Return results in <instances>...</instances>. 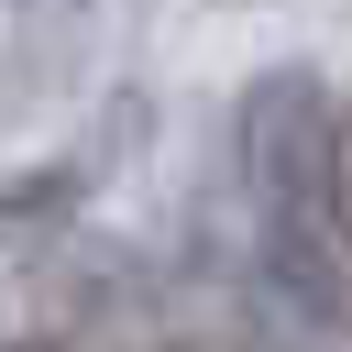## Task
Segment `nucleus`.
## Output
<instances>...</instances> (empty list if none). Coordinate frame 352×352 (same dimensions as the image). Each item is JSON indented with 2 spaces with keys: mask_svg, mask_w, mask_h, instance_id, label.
Instances as JSON below:
<instances>
[{
  "mask_svg": "<svg viewBox=\"0 0 352 352\" xmlns=\"http://www.w3.org/2000/svg\"><path fill=\"white\" fill-rule=\"evenodd\" d=\"M110 165H121V132H88V143H55V154L0 165V242H55V231L99 198Z\"/></svg>",
  "mask_w": 352,
  "mask_h": 352,
  "instance_id": "f03ea898",
  "label": "nucleus"
},
{
  "mask_svg": "<svg viewBox=\"0 0 352 352\" xmlns=\"http://www.w3.org/2000/svg\"><path fill=\"white\" fill-rule=\"evenodd\" d=\"M22 352H66V341H22Z\"/></svg>",
  "mask_w": 352,
  "mask_h": 352,
  "instance_id": "7ed1b4c3",
  "label": "nucleus"
},
{
  "mask_svg": "<svg viewBox=\"0 0 352 352\" xmlns=\"http://www.w3.org/2000/svg\"><path fill=\"white\" fill-rule=\"evenodd\" d=\"M231 154H242V220L264 286L319 330L352 341V209H341V99L308 55L264 66L231 99Z\"/></svg>",
  "mask_w": 352,
  "mask_h": 352,
  "instance_id": "f257e3e1",
  "label": "nucleus"
}]
</instances>
